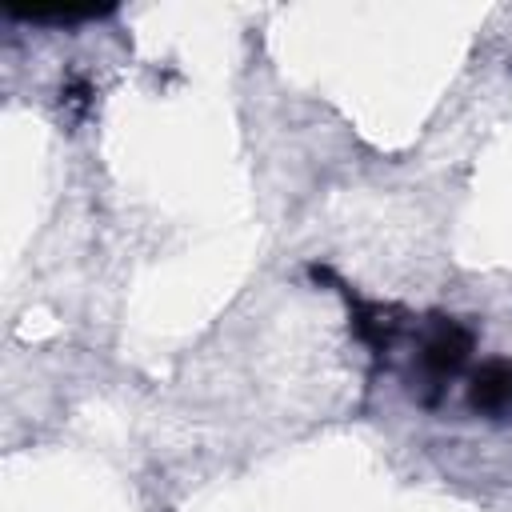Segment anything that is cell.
I'll use <instances>...</instances> for the list:
<instances>
[{"instance_id": "1", "label": "cell", "mask_w": 512, "mask_h": 512, "mask_svg": "<svg viewBox=\"0 0 512 512\" xmlns=\"http://www.w3.org/2000/svg\"><path fill=\"white\" fill-rule=\"evenodd\" d=\"M468 348H472V336H468L464 328H456V324H440V328L428 336V344H424V364H428L436 376L456 372V368L464 364Z\"/></svg>"}, {"instance_id": "2", "label": "cell", "mask_w": 512, "mask_h": 512, "mask_svg": "<svg viewBox=\"0 0 512 512\" xmlns=\"http://www.w3.org/2000/svg\"><path fill=\"white\" fill-rule=\"evenodd\" d=\"M472 404L480 412H508L512 408V364L496 360L488 364L472 384Z\"/></svg>"}]
</instances>
